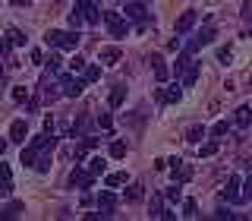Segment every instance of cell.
<instances>
[{
    "mask_svg": "<svg viewBox=\"0 0 252 221\" xmlns=\"http://www.w3.org/2000/svg\"><path fill=\"white\" fill-rule=\"evenodd\" d=\"M44 41L51 47H60V51H73L79 44V32H63V29H51L44 35Z\"/></svg>",
    "mask_w": 252,
    "mask_h": 221,
    "instance_id": "cell-1",
    "label": "cell"
},
{
    "mask_svg": "<svg viewBox=\"0 0 252 221\" xmlns=\"http://www.w3.org/2000/svg\"><path fill=\"white\" fill-rule=\"evenodd\" d=\"M104 26H107V32H110L114 38H126V32H129L126 16L117 13V10H104Z\"/></svg>",
    "mask_w": 252,
    "mask_h": 221,
    "instance_id": "cell-2",
    "label": "cell"
},
{
    "mask_svg": "<svg viewBox=\"0 0 252 221\" xmlns=\"http://www.w3.org/2000/svg\"><path fill=\"white\" fill-rule=\"evenodd\" d=\"M57 85H63V95L66 98H79L82 95V89H85V79H76V76H69V73H63L60 79H57Z\"/></svg>",
    "mask_w": 252,
    "mask_h": 221,
    "instance_id": "cell-3",
    "label": "cell"
},
{
    "mask_svg": "<svg viewBox=\"0 0 252 221\" xmlns=\"http://www.w3.org/2000/svg\"><path fill=\"white\" fill-rule=\"evenodd\" d=\"M76 10L82 13V19L92 22V26H94V22H101V10H98V3H94V0H79Z\"/></svg>",
    "mask_w": 252,
    "mask_h": 221,
    "instance_id": "cell-4",
    "label": "cell"
},
{
    "mask_svg": "<svg viewBox=\"0 0 252 221\" xmlns=\"http://www.w3.org/2000/svg\"><path fill=\"white\" fill-rule=\"evenodd\" d=\"M29 146L35 148V152H51V148L57 146V139H54V133H51V130H44V133H38V136L32 139Z\"/></svg>",
    "mask_w": 252,
    "mask_h": 221,
    "instance_id": "cell-5",
    "label": "cell"
},
{
    "mask_svg": "<svg viewBox=\"0 0 252 221\" xmlns=\"http://www.w3.org/2000/svg\"><path fill=\"white\" fill-rule=\"evenodd\" d=\"M211 41H215V29H202L199 35H195L192 41L186 44V51H189V54H195V51H202V47H205V44H211Z\"/></svg>",
    "mask_w": 252,
    "mask_h": 221,
    "instance_id": "cell-6",
    "label": "cell"
},
{
    "mask_svg": "<svg viewBox=\"0 0 252 221\" xmlns=\"http://www.w3.org/2000/svg\"><path fill=\"white\" fill-rule=\"evenodd\" d=\"M220 199H227V202H236L240 199V177H227V186H224V193H220Z\"/></svg>",
    "mask_w": 252,
    "mask_h": 221,
    "instance_id": "cell-7",
    "label": "cell"
},
{
    "mask_svg": "<svg viewBox=\"0 0 252 221\" xmlns=\"http://www.w3.org/2000/svg\"><path fill=\"white\" fill-rule=\"evenodd\" d=\"M29 136V123L26 120H13L10 123V142H26Z\"/></svg>",
    "mask_w": 252,
    "mask_h": 221,
    "instance_id": "cell-8",
    "label": "cell"
},
{
    "mask_svg": "<svg viewBox=\"0 0 252 221\" xmlns=\"http://www.w3.org/2000/svg\"><path fill=\"white\" fill-rule=\"evenodd\" d=\"M180 95H183V92H180L177 85H170V89H158L155 101H158V105H164V101H170V105H177V101H180Z\"/></svg>",
    "mask_w": 252,
    "mask_h": 221,
    "instance_id": "cell-9",
    "label": "cell"
},
{
    "mask_svg": "<svg viewBox=\"0 0 252 221\" xmlns=\"http://www.w3.org/2000/svg\"><path fill=\"white\" fill-rule=\"evenodd\" d=\"M0 193H6V196L13 193V174H10V164L6 161H0Z\"/></svg>",
    "mask_w": 252,
    "mask_h": 221,
    "instance_id": "cell-10",
    "label": "cell"
},
{
    "mask_svg": "<svg viewBox=\"0 0 252 221\" xmlns=\"http://www.w3.org/2000/svg\"><path fill=\"white\" fill-rule=\"evenodd\" d=\"M92 180H94V177H92V174H89V171H79V168H76L73 174H69V186H79V189H85V186H92Z\"/></svg>",
    "mask_w": 252,
    "mask_h": 221,
    "instance_id": "cell-11",
    "label": "cell"
},
{
    "mask_svg": "<svg viewBox=\"0 0 252 221\" xmlns=\"http://www.w3.org/2000/svg\"><path fill=\"white\" fill-rule=\"evenodd\" d=\"M114 205H117V196L114 193H110V189H104V193H101L98 196V209H101V215H110V209H114Z\"/></svg>",
    "mask_w": 252,
    "mask_h": 221,
    "instance_id": "cell-12",
    "label": "cell"
},
{
    "mask_svg": "<svg viewBox=\"0 0 252 221\" xmlns=\"http://www.w3.org/2000/svg\"><path fill=\"white\" fill-rule=\"evenodd\" d=\"M192 26H195V13H192V10H186V13L177 19V35H186V32L192 29Z\"/></svg>",
    "mask_w": 252,
    "mask_h": 221,
    "instance_id": "cell-13",
    "label": "cell"
},
{
    "mask_svg": "<svg viewBox=\"0 0 252 221\" xmlns=\"http://www.w3.org/2000/svg\"><path fill=\"white\" fill-rule=\"evenodd\" d=\"M173 180H177V184H189V180H192V168H189L186 161H180L177 168H173Z\"/></svg>",
    "mask_w": 252,
    "mask_h": 221,
    "instance_id": "cell-14",
    "label": "cell"
},
{
    "mask_svg": "<svg viewBox=\"0 0 252 221\" xmlns=\"http://www.w3.org/2000/svg\"><path fill=\"white\" fill-rule=\"evenodd\" d=\"M199 79V60H189V67L183 70V85H195Z\"/></svg>",
    "mask_w": 252,
    "mask_h": 221,
    "instance_id": "cell-15",
    "label": "cell"
},
{
    "mask_svg": "<svg viewBox=\"0 0 252 221\" xmlns=\"http://www.w3.org/2000/svg\"><path fill=\"white\" fill-rule=\"evenodd\" d=\"M152 70H155V79H158V82H164V79L170 76V73H167V63H164L161 57H158V54L152 57Z\"/></svg>",
    "mask_w": 252,
    "mask_h": 221,
    "instance_id": "cell-16",
    "label": "cell"
},
{
    "mask_svg": "<svg viewBox=\"0 0 252 221\" xmlns=\"http://www.w3.org/2000/svg\"><path fill=\"white\" fill-rule=\"evenodd\" d=\"M101 60L107 63V67H114V63H120V47H101Z\"/></svg>",
    "mask_w": 252,
    "mask_h": 221,
    "instance_id": "cell-17",
    "label": "cell"
},
{
    "mask_svg": "<svg viewBox=\"0 0 252 221\" xmlns=\"http://www.w3.org/2000/svg\"><path fill=\"white\" fill-rule=\"evenodd\" d=\"M249 123H252V108L240 105V108H236V126H249Z\"/></svg>",
    "mask_w": 252,
    "mask_h": 221,
    "instance_id": "cell-18",
    "label": "cell"
},
{
    "mask_svg": "<svg viewBox=\"0 0 252 221\" xmlns=\"http://www.w3.org/2000/svg\"><path fill=\"white\" fill-rule=\"evenodd\" d=\"M126 16H129V19L145 22V6H142V3H126Z\"/></svg>",
    "mask_w": 252,
    "mask_h": 221,
    "instance_id": "cell-19",
    "label": "cell"
},
{
    "mask_svg": "<svg viewBox=\"0 0 252 221\" xmlns=\"http://www.w3.org/2000/svg\"><path fill=\"white\" fill-rule=\"evenodd\" d=\"M104 168H107V161H104V158H89V174H92V177H98V174H104Z\"/></svg>",
    "mask_w": 252,
    "mask_h": 221,
    "instance_id": "cell-20",
    "label": "cell"
},
{
    "mask_svg": "<svg viewBox=\"0 0 252 221\" xmlns=\"http://www.w3.org/2000/svg\"><path fill=\"white\" fill-rule=\"evenodd\" d=\"M35 171H38V174H47V171H51V155H47V152H38V158H35Z\"/></svg>",
    "mask_w": 252,
    "mask_h": 221,
    "instance_id": "cell-21",
    "label": "cell"
},
{
    "mask_svg": "<svg viewBox=\"0 0 252 221\" xmlns=\"http://www.w3.org/2000/svg\"><path fill=\"white\" fill-rule=\"evenodd\" d=\"M123 98H126V85H117V89L110 92V108H120Z\"/></svg>",
    "mask_w": 252,
    "mask_h": 221,
    "instance_id": "cell-22",
    "label": "cell"
},
{
    "mask_svg": "<svg viewBox=\"0 0 252 221\" xmlns=\"http://www.w3.org/2000/svg\"><path fill=\"white\" fill-rule=\"evenodd\" d=\"M82 79H85V82H98V79H101V67H94V63H92V67H85L82 70Z\"/></svg>",
    "mask_w": 252,
    "mask_h": 221,
    "instance_id": "cell-23",
    "label": "cell"
},
{
    "mask_svg": "<svg viewBox=\"0 0 252 221\" xmlns=\"http://www.w3.org/2000/svg\"><path fill=\"white\" fill-rule=\"evenodd\" d=\"M35 158H38V152L29 146V148H22V158H19V161L26 164V168H35Z\"/></svg>",
    "mask_w": 252,
    "mask_h": 221,
    "instance_id": "cell-24",
    "label": "cell"
},
{
    "mask_svg": "<svg viewBox=\"0 0 252 221\" xmlns=\"http://www.w3.org/2000/svg\"><path fill=\"white\" fill-rule=\"evenodd\" d=\"M142 196H145V189H142L139 184H132L129 189H126V202H139Z\"/></svg>",
    "mask_w": 252,
    "mask_h": 221,
    "instance_id": "cell-25",
    "label": "cell"
},
{
    "mask_svg": "<svg viewBox=\"0 0 252 221\" xmlns=\"http://www.w3.org/2000/svg\"><path fill=\"white\" fill-rule=\"evenodd\" d=\"M19 212H22V202H10V205H6L3 212H0V218H16Z\"/></svg>",
    "mask_w": 252,
    "mask_h": 221,
    "instance_id": "cell-26",
    "label": "cell"
},
{
    "mask_svg": "<svg viewBox=\"0 0 252 221\" xmlns=\"http://www.w3.org/2000/svg\"><path fill=\"white\" fill-rule=\"evenodd\" d=\"M54 85H57V82H54V79H44V82H41V92H44V98H57V89H54Z\"/></svg>",
    "mask_w": 252,
    "mask_h": 221,
    "instance_id": "cell-27",
    "label": "cell"
},
{
    "mask_svg": "<svg viewBox=\"0 0 252 221\" xmlns=\"http://www.w3.org/2000/svg\"><path fill=\"white\" fill-rule=\"evenodd\" d=\"M180 196H183V184H177V180H173V186H167V199L170 202H180Z\"/></svg>",
    "mask_w": 252,
    "mask_h": 221,
    "instance_id": "cell-28",
    "label": "cell"
},
{
    "mask_svg": "<svg viewBox=\"0 0 252 221\" xmlns=\"http://www.w3.org/2000/svg\"><path fill=\"white\" fill-rule=\"evenodd\" d=\"M199 155H202V158H211V155H218V139H211V142H205V146L199 148Z\"/></svg>",
    "mask_w": 252,
    "mask_h": 221,
    "instance_id": "cell-29",
    "label": "cell"
},
{
    "mask_svg": "<svg viewBox=\"0 0 252 221\" xmlns=\"http://www.w3.org/2000/svg\"><path fill=\"white\" fill-rule=\"evenodd\" d=\"M107 152H110V158H123L126 155V142H110Z\"/></svg>",
    "mask_w": 252,
    "mask_h": 221,
    "instance_id": "cell-30",
    "label": "cell"
},
{
    "mask_svg": "<svg viewBox=\"0 0 252 221\" xmlns=\"http://www.w3.org/2000/svg\"><path fill=\"white\" fill-rule=\"evenodd\" d=\"M183 215L186 218H195V215H199V205H195V199H186L183 202Z\"/></svg>",
    "mask_w": 252,
    "mask_h": 221,
    "instance_id": "cell-31",
    "label": "cell"
},
{
    "mask_svg": "<svg viewBox=\"0 0 252 221\" xmlns=\"http://www.w3.org/2000/svg\"><path fill=\"white\" fill-rule=\"evenodd\" d=\"M123 180H126V174H107V177H104V186H120Z\"/></svg>",
    "mask_w": 252,
    "mask_h": 221,
    "instance_id": "cell-32",
    "label": "cell"
},
{
    "mask_svg": "<svg viewBox=\"0 0 252 221\" xmlns=\"http://www.w3.org/2000/svg\"><path fill=\"white\" fill-rule=\"evenodd\" d=\"M227 130H230V126H227V120H218L215 126H211V136H215V139H220V136H224Z\"/></svg>",
    "mask_w": 252,
    "mask_h": 221,
    "instance_id": "cell-33",
    "label": "cell"
},
{
    "mask_svg": "<svg viewBox=\"0 0 252 221\" xmlns=\"http://www.w3.org/2000/svg\"><path fill=\"white\" fill-rule=\"evenodd\" d=\"M202 136H205V126H192V130L186 133V139H189V142H202Z\"/></svg>",
    "mask_w": 252,
    "mask_h": 221,
    "instance_id": "cell-34",
    "label": "cell"
},
{
    "mask_svg": "<svg viewBox=\"0 0 252 221\" xmlns=\"http://www.w3.org/2000/svg\"><path fill=\"white\" fill-rule=\"evenodd\" d=\"M240 199H252V174L243 180V189H240Z\"/></svg>",
    "mask_w": 252,
    "mask_h": 221,
    "instance_id": "cell-35",
    "label": "cell"
},
{
    "mask_svg": "<svg viewBox=\"0 0 252 221\" xmlns=\"http://www.w3.org/2000/svg\"><path fill=\"white\" fill-rule=\"evenodd\" d=\"M6 35H10V44H26V35H22L19 29H10Z\"/></svg>",
    "mask_w": 252,
    "mask_h": 221,
    "instance_id": "cell-36",
    "label": "cell"
},
{
    "mask_svg": "<svg viewBox=\"0 0 252 221\" xmlns=\"http://www.w3.org/2000/svg\"><path fill=\"white\" fill-rule=\"evenodd\" d=\"M13 98L16 101H29V89H26V85H16V89H13Z\"/></svg>",
    "mask_w": 252,
    "mask_h": 221,
    "instance_id": "cell-37",
    "label": "cell"
},
{
    "mask_svg": "<svg viewBox=\"0 0 252 221\" xmlns=\"http://www.w3.org/2000/svg\"><path fill=\"white\" fill-rule=\"evenodd\" d=\"M44 63H47V70H51V73H57V70H60V57H57V54H51Z\"/></svg>",
    "mask_w": 252,
    "mask_h": 221,
    "instance_id": "cell-38",
    "label": "cell"
},
{
    "mask_svg": "<svg viewBox=\"0 0 252 221\" xmlns=\"http://www.w3.org/2000/svg\"><path fill=\"white\" fill-rule=\"evenodd\" d=\"M82 13H79V10H73V13H69V26H73V29H79V26H82Z\"/></svg>",
    "mask_w": 252,
    "mask_h": 221,
    "instance_id": "cell-39",
    "label": "cell"
},
{
    "mask_svg": "<svg viewBox=\"0 0 252 221\" xmlns=\"http://www.w3.org/2000/svg\"><path fill=\"white\" fill-rule=\"evenodd\" d=\"M69 67H73V73H82V70H85V60L82 57H73V60H69Z\"/></svg>",
    "mask_w": 252,
    "mask_h": 221,
    "instance_id": "cell-40",
    "label": "cell"
},
{
    "mask_svg": "<svg viewBox=\"0 0 252 221\" xmlns=\"http://www.w3.org/2000/svg\"><path fill=\"white\" fill-rule=\"evenodd\" d=\"M98 126H101V130H110V126H114V120H110V114H101V117H98Z\"/></svg>",
    "mask_w": 252,
    "mask_h": 221,
    "instance_id": "cell-41",
    "label": "cell"
},
{
    "mask_svg": "<svg viewBox=\"0 0 252 221\" xmlns=\"http://www.w3.org/2000/svg\"><path fill=\"white\" fill-rule=\"evenodd\" d=\"M230 57H233L230 47H220V51H218V60H220V63H230Z\"/></svg>",
    "mask_w": 252,
    "mask_h": 221,
    "instance_id": "cell-42",
    "label": "cell"
},
{
    "mask_svg": "<svg viewBox=\"0 0 252 221\" xmlns=\"http://www.w3.org/2000/svg\"><path fill=\"white\" fill-rule=\"evenodd\" d=\"M158 215H161V196L152 199V218H158Z\"/></svg>",
    "mask_w": 252,
    "mask_h": 221,
    "instance_id": "cell-43",
    "label": "cell"
},
{
    "mask_svg": "<svg viewBox=\"0 0 252 221\" xmlns=\"http://www.w3.org/2000/svg\"><path fill=\"white\" fill-rule=\"evenodd\" d=\"M10 38H0V57H6V54H10Z\"/></svg>",
    "mask_w": 252,
    "mask_h": 221,
    "instance_id": "cell-44",
    "label": "cell"
},
{
    "mask_svg": "<svg viewBox=\"0 0 252 221\" xmlns=\"http://www.w3.org/2000/svg\"><path fill=\"white\" fill-rule=\"evenodd\" d=\"M158 218H167V221H173V218H177V212H167V209H161V215H158Z\"/></svg>",
    "mask_w": 252,
    "mask_h": 221,
    "instance_id": "cell-45",
    "label": "cell"
},
{
    "mask_svg": "<svg viewBox=\"0 0 252 221\" xmlns=\"http://www.w3.org/2000/svg\"><path fill=\"white\" fill-rule=\"evenodd\" d=\"M243 16H246V19H252V3H246V6H243Z\"/></svg>",
    "mask_w": 252,
    "mask_h": 221,
    "instance_id": "cell-46",
    "label": "cell"
},
{
    "mask_svg": "<svg viewBox=\"0 0 252 221\" xmlns=\"http://www.w3.org/2000/svg\"><path fill=\"white\" fill-rule=\"evenodd\" d=\"M13 6H29V0H10Z\"/></svg>",
    "mask_w": 252,
    "mask_h": 221,
    "instance_id": "cell-47",
    "label": "cell"
},
{
    "mask_svg": "<svg viewBox=\"0 0 252 221\" xmlns=\"http://www.w3.org/2000/svg\"><path fill=\"white\" fill-rule=\"evenodd\" d=\"M3 152H6V139H0V158H3Z\"/></svg>",
    "mask_w": 252,
    "mask_h": 221,
    "instance_id": "cell-48",
    "label": "cell"
},
{
    "mask_svg": "<svg viewBox=\"0 0 252 221\" xmlns=\"http://www.w3.org/2000/svg\"><path fill=\"white\" fill-rule=\"evenodd\" d=\"M0 79H3V63H0Z\"/></svg>",
    "mask_w": 252,
    "mask_h": 221,
    "instance_id": "cell-49",
    "label": "cell"
}]
</instances>
